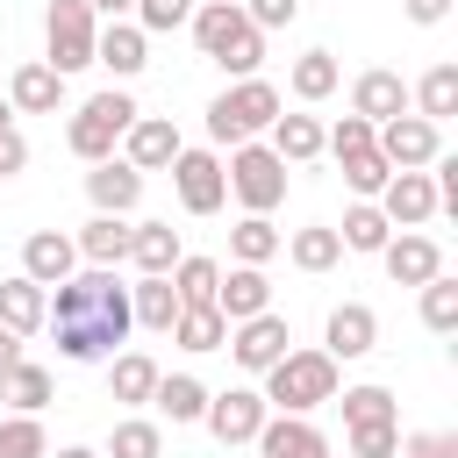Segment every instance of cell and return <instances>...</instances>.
Listing matches in <instances>:
<instances>
[{
    "label": "cell",
    "instance_id": "obj_7",
    "mask_svg": "<svg viewBox=\"0 0 458 458\" xmlns=\"http://www.w3.org/2000/svg\"><path fill=\"white\" fill-rule=\"evenodd\" d=\"M372 143H379V157H386L394 172H422V165L444 150V129H437V122H422V114L408 107V114H386V122L372 129Z\"/></svg>",
    "mask_w": 458,
    "mask_h": 458
},
{
    "label": "cell",
    "instance_id": "obj_26",
    "mask_svg": "<svg viewBox=\"0 0 458 458\" xmlns=\"http://www.w3.org/2000/svg\"><path fill=\"white\" fill-rule=\"evenodd\" d=\"M43 308H50V286H36L29 272L0 279V322H7L14 336H36V329H43Z\"/></svg>",
    "mask_w": 458,
    "mask_h": 458
},
{
    "label": "cell",
    "instance_id": "obj_46",
    "mask_svg": "<svg viewBox=\"0 0 458 458\" xmlns=\"http://www.w3.org/2000/svg\"><path fill=\"white\" fill-rule=\"evenodd\" d=\"M444 14H451V0H408V21H415V29H437Z\"/></svg>",
    "mask_w": 458,
    "mask_h": 458
},
{
    "label": "cell",
    "instance_id": "obj_47",
    "mask_svg": "<svg viewBox=\"0 0 458 458\" xmlns=\"http://www.w3.org/2000/svg\"><path fill=\"white\" fill-rule=\"evenodd\" d=\"M14 358H21V336H14V329H7V322H0V372H7V365H14Z\"/></svg>",
    "mask_w": 458,
    "mask_h": 458
},
{
    "label": "cell",
    "instance_id": "obj_2",
    "mask_svg": "<svg viewBox=\"0 0 458 458\" xmlns=\"http://www.w3.org/2000/svg\"><path fill=\"white\" fill-rule=\"evenodd\" d=\"M258 379H265V408L272 415H315V408L336 401V358L329 351H286Z\"/></svg>",
    "mask_w": 458,
    "mask_h": 458
},
{
    "label": "cell",
    "instance_id": "obj_9",
    "mask_svg": "<svg viewBox=\"0 0 458 458\" xmlns=\"http://www.w3.org/2000/svg\"><path fill=\"white\" fill-rule=\"evenodd\" d=\"M243 372H265V365H279L286 351H293V329H286V315H243V322H229V344H222Z\"/></svg>",
    "mask_w": 458,
    "mask_h": 458
},
{
    "label": "cell",
    "instance_id": "obj_4",
    "mask_svg": "<svg viewBox=\"0 0 458 458\" xmlns=\"http://www.w3.org/2000/svg\"><path fill=\"white\" fill-rule=\"evenodd\" d=\"M136 114H143V107H136L122 86L93 93V100H86V107L64 122V150H72L79 165H100V157H114V150H122V129H129Z\"/></svg>",
    "mask_w": 458,
    "mask_h": 458
},
{
    "label": "cell",
    "instance_id": "obj_27",
    "mask_svg": "<svg viewBox=\"0 0 458 458\" xmlns=\"http://www.w3.org/2000/svg\"><path fill=\"white\" fill-rule=\"evenodd\" d=\"M408 107H415L422 122H437V129H444V122L458 114V64H429V72L408 86Z\"/></svg>",
    "mask_w": 458,
    "mask_h": 458
},
{
    "label": "cell",
    "instance_id": "obj_12",
    "mask_svg": "<svg viewBox=\"0 0 458 458\" xmlns=\"http://www.w3.org/2000/svg\"><path fill=\"white\" fill-rule=\"evenodd\" d=\"M86 200H93V215H136V200H143V172L114 150V157L86 165Z\"/></svg>",
    "mask_w": 458,
    "mask_h": 458
},
{
    "label": "cell",
    "instance_id": "obj_21",
    "mask_svg": "<svg viewBox=\"0 0 458 458\" xmlns=\"http://www.w3.org/2000/svg\"><path fill=\"white\" fill-rule=\"evenodd\" d=\"M351 114H365V122L408 114V79H401V72H386V64L358 72V79H351Z\"/></svg>",
    "mask_w": 458,
    "mask_h": 458
},
{
    "label": "cell",
    "instance_id": "obj_8",
    "mask_svg": "<svg viewBox=\"0 0 458 458\" xmlns=\"http://www.w3.org/2000/svg\"><path fill=\"white\" fill-rule=\"evenodd\" d=\"M165 172H172V193H179L186 215H222L229 179H222V157H215V150H179Z\"/></svg>",
    "mask_w": 458,
    "mask_h": 458
},
{
    "label": "cell",
    "instance_id": "obj_5",
    "mask_svg": "<svg viewBox=\"0 0 458 458\" xmlns=\"http://www.w3.org/2000/svg\"><path fill=\"white\" fill-rule=\"evenodd\" d=\"M222 179H229V193L243 200V215H272L279 200H286V157L272 150V143H229V165H222Z\"/></svg>",
    "mask_w": 458,
    "mask_h": 458
},
{
    "label": "cell",
    "instance_id": "obj_25",
    "mask_svg": "<svg viewBox=\"0 0 458 458\" xmlns=\"http://www.w3.org/2000/svg\"><path fill=\"white\" fill-rule=\"evenodd\" d=\"M107 394H114L122 408H143V401L157 394V358H150V351H114V358H107Z\"/></svg>",
    "mask_w": 458,
    "mask_h": 458
},
{
    "label": "cell",
    "instance_id": "obj_16",
    "mask_svg": "<svg viewBox=\"0 0 458 458\" xmlns=\"http://www.w3.org/2000/svg\"><path fill=\"white\" fill-rule=\"evenodd\" d=\"M250 444H258V458H329V437L308 415H265V429Z\"/></svg>",
    "mask_w": 458,
    "mask_h": 458
},
{
    "label": "cell",
    "instance_id": "obj_50",
    "mask_svg": "<svg viewBox=\"0 0 458 458\" xmlns=\"http://www.w3.org/2000/svg\"><path fill=\"white\" fill-rule=\"evenodd\" d=\"M0 114H14V107H7V93H0Z\"/></svg>",
    "mask_w": 458,
    "mask_h": 458
},
{
    "label": "cell",
    "instance_id": "obj_35",
    "mask_svg": "<svg viewBox=\"0 0 458 458\" xmlns=\"http://www.w3.org/2000/svg\"><path fill=\"white\" fill-rule=\"evenodd\" d=\"M279 243H286V236L272 229V215H243V222L229 229V258H236V265H272Z\"/></svg>",
    "mask_w": 458,
    "mask_h": 458
},
{
    "label": "cell",
    "instance_id": "obj_10",
    "mask_svg": "<svg viewBox=\"0 0 458 458\" xmlns=\"http://www.w3.org/2000/svg\"><path fill=\"white\" fill-rule=\"evenodd\" d=\"M265 394L258 386H222V394H208V408H200V422H208V437L215 444H250L258 429H265Z\"/></svg>",
    "mask_w": 458,
    "mask_h": 458
},
{
    "label": "cell",
    "instance_id": "obj_17",
    "mask_svg": "<svg viewBox=\"0 0 458 458\" xmlns=\"http://www.w3.org/2000/svg\"><path fill=\"white\" fill-rule=\"evenodd\" d=\"M21 272H29L36 286H57V279L79 272V243H72L64 229H36V236H21Z\"/></svg>",
    "mask_w": 458,
    "mask_h": 458
},
{
    "label": "cell",
    "instance_id": "obj_31",
    "mask_svg": "<svg viewBox=\"0 0 458 458\" xmlns=\"http://www.w3.org/2000/svg\"><path fill=\"white\" fill-rule=\"evenodd\" d=\"M279 250H286L301 272H329V265L344 258V236H336V222H308V229H293Z\"/></svg>",
    "mask_w": 458,
    "mask_h": 458
},
{
    "label": "cell",
    "instance_id": "obj_48",
    "mask_svg": "<svg viewBox=\"0 0 458 458\" xmlns=\"http://www.w3.org/2000/svg\"><path fill=\"white\" fill-rule=\"evenodd\" d=\"M86 7H93V14H107V21H122V14L136 7V0H86Z\"/></svg>",
    "mask_w": 458,
    "mask_h": 458
},
{
    "label": "cell",
    "instance_id": "obj_1",
    "mask_svg": "<svg viewBox=\"0 0 458 458\" xmlns=\"http://www.w3.org/2000/svg\"><path fill=\"white\" fill-rule=\"evenodd\" d=\"M186 29H193L200 57L222 64L229 79H250V72L265 64V29H250V14H243L236 0H200V7L186 14Z\"/></svg>",
    "mask_w": 458,
    "mask_h": 458
},
{
    "label": "cell",
    "instance_id": "obj_41",
    "mask_svg": "<svg viewBox=\"0 0 458 458\" xmlns=\"http://www.w3.org/2000/svg\"><path fill=\"white\" fill-rule=\"evenodd\" d=\"M0 458H50L43 415H7V422H0Z\"/></svg>",
    "mask_w": 458,
    "mask_h": 458
},
{
    "label": "cell",
    "instance_id": "obj_30",
    "mask_svg": "<svg viewBox=\"0 0 458 458\" xmlns=\"http://www.w3.org/2000/svg\"><path fill=\"white\" fill-rule=\"evenodd\" d=\"M72 243H79V265H122L129 258V215H93Z\"/></svg>",
    "mask_w": 458,
    "mask_h": 458
},
{
    "label": "cell",
    "instance_id": "obj_19",
    "mask_svg": "<svg viewBox=\"0 0 458 458\" xmlns=\"http://www.w3.org/2000/svg\"><path fill=\"white\" fill-rule=\"evenodd\" d=\"M93 64H107L114 79H136V72L150 64V36H143V29L122 14V21H107V29L93 36Z\"/></svg>",
    "mask_w": 458,
    "mask_h": 458
},
{
    "label": "cell",
    "instance_id": "obj_39",
    "mask_svg": "<svg viewBox=\"0 0 458 458\" xmlns=\"http://www.w3.org/2000/svg\"><path fill=\"white\" fill-rule=\"evenodd\" d=\"M415 293H422V322H429L437 336H451V329H458V279L437 272V279H422Z\"/></svg>",
    "mask_w": 458,
    "mask_h": 458
},
{
    "label": "cell",
    "instance_id": "obj_36",
    "mask_svg": "<svg viewBox=\"0 0 458 458\" xmlns=\"http://www.w3.org/2000/svg\"><path fill=\"white\" fill-rule=\"evenodd\" d=\"M100 458H165V429L150 422V415H122L114 429H107V451Z\"/></svg>",
    "mask_w": 458,
    "mask_h": 458
},
{
    "label": "cell",
    "instance_id": "obj_28",
    "mask_svg": "<svg viewBox=\"0 0 458 458\" xmlns=\"http://www.w3.org/2000/svg\"><path fill=\"white\" fill-rule=\"evenodd\" d=\"M186 250H179V229L172 222H129V265L136 272H172Z\"/></svg>",
    "mask_w": 458,
    "mask_h": 458
},
{
    "label": "cell",
    "instance_id": "obj_40",
    "mask_svg": "<svg viewBox=\"0 0 458 458\" xmlns=\"http://www.w3.org/2000/svg\"><path fill=\"white\" fill-rule=\"evenodd\" d=\"M165 279H172V293L193 308V301H215V279H222V265H215V258H179Z\"/></svg>",
    "mask_w": 458,
    "mask_h": 458
},
{
    "label": "cell",
    "instance_id": "obj_34",
    "mask_svg": "<svg viewBox=\"0 0 458 458\" xmlns=\"http://www.w3.org/2000/svg\"><path fill=\"white\" fill-rule=\"evenodd\" d=\"M336 236H344V250H365V258H379V243L394 236V222L379 215V200H351V208H344V229H336Z\"/></svg>",
    "mask_w": 458,
    "mask_h": 458
},
{
    "label": "cell",
    "instance_id": "obj_32",
    "mask_svg": "<svg viewBox=\"0 0 458 458\" xmlns=\"http://www.w3.org/2000/svg\"><path fill=\"white\" fill-rule=\"evenodd\" d=\"M336 79H344V64H336L329 50H301L293 72H286V93H293V100H329Z\"/></svg>",
    "mask_w": 458,
    "mask_h": 458
},
{
    "label": "cell",
    "instance_id": "obj_22",
    "mask_svg": "<svg viewBox=\"0 0 458 458\" xmlns=\"http://www.w3.org/2000/svg\"><path fill=\"white\" fill-rule=\"evenodd\" d=\"M50 394H57V379H50V365H36V358H14V365L0 372V401H7L14 415H43Z\"/></svg>",
    "mask_w": 458,
    "mask_h": 458
},
{
    "label": "cell",
    "instance_id": "obj_15",
    "mask_svg": "<svg viewBox=\"0 0 458 458\" xmlns=\"http://www.w3.org/2000/svg\"><path fill=\"white\" fill-rule=\"evenodd\" d=\"M379 215H386L394 229H422V222L437 215V186H429V172H394V179L379 186Z\"/></svg>",
    "mask_w": 458,
    "mask_h": 458
},
{
    "label": "cell",
    "instance_id": "obj_6",
    "mask_svg": "<svg viewBox=\"0 0 458 458\" xmlns=\"http://www.w3.org/2000/svg\"><path fill=\"white\" fill-rule=\"evenodd\" d=\"M93 36H100V14L86 0H50L43 7V64L57 79H72V72L93 64Z\"/></svg>",
    "mask_w": 458,
    "mask_h": 458
},
{
    "label": "cell",
    "instance_id": "obj_23",
    "mask_svg": "<svg viewBox=\"0 0 458 458\" xmlns=\"http://www.w3.org/2000/svg\"><path fill=\"white\" fill-rule=\"evenodd\" d=\"M179 308H186V301L172 293V279H165V272H143V279L129 286V315H136V329H150V336H165Z\"/></svg>",
    "mask_w": 458,
    "mask_h": 458
},
{
    "label": "cell",
    "instance_id": "obj_11",
    "mask_svg": "<svg viewBox=\"0 0 458 458\" xmlns=\"http://www.w3.org/2000/svg\"><path fill=\"white\" fill-rule=\"evenodd\" d=\"M322 351H329L336 365L372 358V351H379V315H372L365 301H336V308H329V322H322Z\"/></svg>",
    "mask_w": 458,
    "mask_h": 458
},
{
    "label": "cell",
    "instance_id": "obj_37",
    "mask_svg": "<svg viewBox=\"0 0 458 458\" xmlns=\"http://www.w3.org/2000/svg\"><path fill=\"white\" fill-rule=\"evenodd\" d=\"M336 408H344V429H358V422H394V394H386L379 379L344 386V394H336Z\"/></svg>",
    "mask_w": 458,
    "mask_h": 458
},
{
    "label": "cell",
    "instance_id": "obj_44",
    "mask_svg": "<svg viewBox=\"0 0 458 458\" xmlns=\"http://www.w3.org/2000/svg\"><path fill=\"white\" fill-rule=\"evenodd\" d=\"M243 14H250V29H286V21H301V0H236Z\"/></svg>",
    "mask_w": 458,
    "mask_h": 458
},
{
    "label": "cell",
    "instance_id": "obj_18",
    "mask_svg": "<svg viewBox=\"0 0 458 458\" xmlns=\"http://www.w3.org/2000/svg\"><path fill=\"white\" fill-rule=\"evenodd\" d=\"M215 308H222V322L265 315V308H272V279H265V265H229V272L215 279Z\"/></svg>",
    "mask_w": 458,
    "mask_h": 458
},
{
    "label": "cell",
    "instance_id": "obj_43",
    "mask_svg": "<svg viewBox=\"0 0 458 458\" xmlns=\"http://www.w3.org/2000/svg\"><path fill=\"white\" fill-rule=\"evenodd\" d=\"M401 451V422H358L351 429V458H394Z\"/></svg>",
    "mask_w": 458,
    "mask_h": 458
},
{
    "label": "cell",
    "instance_id": "obj_33",
    "mask_svg": "<svg viewBox=\"0 0 458 458\" xmlns=\"http://www.w3.org/2000/svg\"><path fill=\"white\" fill-rule=\"evenodd\" d=\"M150 408H157V415H172V422H200V408H208V386H200L193 372H157V394H150Z\"/></svg>",
    "mask_w": 458,
    "mask_h": 458
},
{
    "label": "cell",
    "instance_id": "obj_45",
    "mask_svg": "<svg viewBox=\"0 0 458 458\" xmlns=\"http://www.w3.org/2000/svg\"><path fill=\"white\" fill-rule=\"evenodd\" d=\"M14 172H29V136L14 129V114H0V179H14Z\"/></svg>",
    "mask_w": 458,
    "mask_h": 458
},
{
    "label": "cell",
    "instance_id": "obj_42",
    "mask_svg": "<svg viewBox=\"0 0 458 458\" xmlns=\"http://www.w3.org/2000/svg\"><path fill=\"white\" fill-rule=\"evenodd\" d=\"M129 14H136V29H143V36H165V29H186L193 0H136Z\"/></svg>",
    "mask_w": 458,
    "mask_h": 458
},
{
    "label": "cell",
    "instance_id": "obj_14",
    "mask_svg": "<svg viewBox=\"0 0 458 458\" xmlns=\"http://www.w3.org/2000/svg\"><path fill=\"white\" fill-rule=\"evenodd\" d=\"M179 150H186V143H179V129H172L165 114H136V122L122 129V157H129L136 172H165Z\"/></svg>",
    "mask_w": 458,
    "mask_h": 458
},
{
    "label": "cell",
    "instance_id": "obj_29",
    "mask_svg": "<svg viewBox=\"0 0 458 458\" xmlns=\"http://www.w3.org/2000/svg\"><path fill=\"white\" fill-rule=\"evenodd\" d=\"M265 136H272V150H279L286 165H315V157H322V122H315V114H286V107H279Z\"/></svg>",
    "mask_w": 458,
    "mask_h": 458
},
{
    "label": "cell",
    "instance_id": "obj_24",
    "mask_svg": "<svg viewBox=\"0 0 458 458\" xmlns=\"http://www.w3.org/2000/svg\"><path fill=\"white\" fill-rule=\"evenodd\" d=\"M165 336H172L179 351H193V358H200V351H222V344H229V322H222V308H215V301H193V308H179V315H172V329H165Z\"/></svg>",
    "mask_w": 458,
    "mask_h": 458
},
{
    "label": "cell",
    "instance_id": "obj_13",
    "mask_svg": "<svg viewBox=\"0 0 458 458\" xmlns=\"http://www.w3.org/2000/svg\"><path fill=\"white\" fill-rule=\"evenodd\" d=\"M379 265H386L394 286H422V279L444 272V250H437V236H422V229H394V236L379 243Z\"/></svg>",
    "mask_w": 458,
    "mask_h": 458
},
{
    "label": "cell",
    "instance_id": "obj_49",
    "mask_svg": "<svg viewBox=\"0 0 458 458\" xmlns=\"http://www.w3.org/2000/svg\"><path fill=\"white\" fill-rule=\"evenodd\" d=\"M57 458H100V451H93V444H64Z\"/></svg>",
    "mask_w": 458,
    "mask_h": 458
},
{
    "label": "cell",
    "instance_id": "obj_20",
    "mask_svg": "<svg viewBox=\"0 0 458 458\" xmlns=\"http://www.w3.org/2000/svg\"><path fill=\"white\" fill-rule=\"evenodd\" d=\"M7 107H14V114H57V107H64V79H57L43 57H36V64H14V72H7Z\"/></svg>",
    "mask_w": 458,
    "mask_h": 458
},
{
    "label": "cell",
    "instance_id": "obj_3",
    "mask_svg": "<svg viewBox=\"0 0 458 458\" xmlns=\"http://www.w3.org/2000/svg\"><path fill=\"white\" fill-rule=\"evenodd\" d=\"M286 100H279V86L272 79H229L215 100H208V136L215 143H250V136H265L272 129V114H279Z\"/></svg>",
    "mask_w": 458,
    "mask_h": 458
},
{
    "label": "cell",
    "instance_id": "obj_38",
    "mask_svg": "<svg viewBox=\"0 0 458 458\" xmlns=\"http://www.w3.org/2000/svg\"><path fill=\"white\" fill-rule=\"evenodd\" d=\"M336 165H344V186H351L358 200H379V186L394 179V165L379 157V143H372V150H351V157H336Z\"/></svg>",
    "mask_w": 458,
    "mask_h": 458
}]
</instances>
